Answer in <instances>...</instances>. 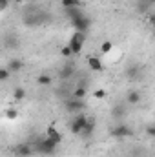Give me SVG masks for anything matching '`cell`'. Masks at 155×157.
Instances as JSON below:
<instances>
[{
  "mask_svg": "<svg viewBox=\"0 0 155 157\" xmlns=\"http://www.w3.org/2000/svg\"><path fill=\"white\" fill-rule=\"evenodd\" d=\"M68 15H70V18H71V24H73V28L77 29V31H82V33H86L88 29H89V18L78 9V7H73V9H68Z\"/></svg>",
  "mask_w": 155,
  "mask_h": 157,
  "instance_id": "obj_1",
  "label": "cell"
},
{
  "mask_svg": "<svg viewBox=\"0 0 155 157\" xmlns=\"http://www.w3.org/2000/svg\"><path fill=\"white\" fill-rule=\"evenodd\" d=\"M84 44H86V35H84L82 31H75V33L71 35V39H70V44H68V46L71 48L73 55H78V53L82 51Z\"/></svg>",
  "mask_w": 155,
  "mask_h": 157,
  "instance_id": "obj_2",
  "label": "cell"
},
{
  "mask_svg": "<svg viewBox=\"0 0 155 157\" xmlns=\"http://www.w3.org/2000/svg\"><path fill=\"white\" fill-rule=\"evenodd\" d=\"M46 13L44 11H40V9H29V13L24 17V22L26 24H29V26H37V24H42V22H46Z\"/></svg>",
  "mask_w": 155,
  "mask_h": 157,
  "instance_id": "obj_3",
  "label": "cell"
},
{
  "mask_svg": "<svg viewBox=\"0 0 155 157\" xmlns=\"http://www.w3.org/2000/svg\"><path fill=\"white\" fill-rule=\"evenodd\" d=\"M57 146H59V144H57L55 141L44 137L39 144H37V150H39V154H42V155H53V154L57 152Z\"/></svg>",
  "mask_w": 155,
  "mask_h": 157,
  "instance_id": "obj_4",
  "label": "cell"
},
{
  "mask_svg": "<svg viewBox=\"0 0 155 157\" xmlns=\"http://www.w3.org/2000/svg\"><path fill=\"white\" fill-rule=\"evenodd\" d=\"M86 122H88V117H86L84 113H77L75 117L71 119V122H70V130H71V133H75V135H82V130H84Z\"/></svg>",
  "mask_w": 155,
  "mask_h": 157,
  "instance_id": "obj_5",
  "label": "cell"
},
{
  "mask_svg": "<svg viewBox=\"0 0 155 157\" xmlns=\"http://www.w3.org/2000/svg\"><path fill=\"white\" fill-rule=\"evenodd\" d=\"M112 135L117 139H126V137H131L133 135V130L126 124H117L115 128L112 130Z\"/></svg>",
  "mask_w": 155,
  "mask_h": 157,
  "instance_id": "obj_6",
  "label": "cell"
},
{
  "mask_svg": "<svg viewBox=\"0 0 155 157\" xmlns=\"http://www.w3.org/2000/svg\"><path fill=\"white\" fill-rule=\"evenodd\" d=\"M13 154L17 157H29L33 154V146L31 144H28V143H22V144H17L15 148H13Z\"/></svg>",
  "mask_w": 155,
  "mask_h": 157,
  "instance_id": "obj_7",
  "label": "cell"
},
{
  "mask_svg": "<svg viewBox=\"0 0 155 157\" xmlns=\"http://www.w3.org/2000/svg\"><path fill=\"white\" fill-rule=\"evenodd\" d=\"M82 108H84V101H82V99L71 97L70 101H66V110H68L70 113H78Z\"/></svg>",
  "mask_w": 155,
  "mask_h": 157,
  "instance_id": "obj_8",
  "label": "cell"
},
{
  "mask_svg": "<svg viewBox=\"0 0 155 157\" xmlns=\"http://www.w3.org/2000/svg\"><path fill=\"white\" fill-rule=\"evenodd\" d=\"M88 68H89L91 71H102V70H104V64H102V60H100L99 57L89 55V57H88Z\"/></svg>",
  "mask_w": 155,
  "mask_h": 157,
  "instance_id": "obj_9",
  "label": "cell"
},
{
  "mask_svg": "<svg viewBox=\"0 0 155 157\" xmlns=\"http://www.w3.org/2000/svg\"><path fill=\"white\" fill-rule=\"evenodd\" d=\"M46 137H47V139H51V141H55L57 144H60V141H62V135H60V132H57L53 126H49V128H47V132H46Z\"/></svg>",
  "mask_w": 155,
  "mask_h": 157,
  "instance_id": "obj_10",
  "label": "cell"
},
{
  "mask_svg": "<svg viewBox=\"0 0 155 157\" xmlns=\"http://www.w3.org/2000/svg\"><path fill=\"white\" fill-rule=\"evenodd\" d=\"M73 71H75V68H73L71 64H66V66L59 71V77L60 78H71L73 77Z\"/></svg>",
  "mask_w": 155,
  "mask_h": 157,
  "instance_id": "obj_11",
  "label": "cell"
},
{
  "mask_svg": "<svg viewBox=\"0 0 155 157\" xmlns=\"http://www.w3.org/2000/svg\"><path fill=\"white\" fill-rule=\"evenodd\" d=\"M128 102L130 104H139L141 102V93L139 91H135V90H131V91H128Z\"/></svg>",
  "mask_w": 155,
  "mask_h": 157,
  "instance_id": "obj_12",
  "label": "cell"
},
{
  "mask_svg": "<svg viewBox=\"0 0 155 157\" xmlns=\"http://www.w3.org/2000/svg\"><path fill=\"white\" fill-rule=\"evenodd\" d=\"M93 130H95V121H93V119H88V122H86V126H84V130H82V135L89 137V135L93 133Z\"/></svg>",
  "mask_w": 155,
  "mask_h": 157,
  "instance_id": "obj_13",
  "label": "cell"
},
{
  "mask_svg": "<svg viewBox=\"0 0 155 157\" xmlns=\"http://www.w3.org/2000/svg\"><path fill=\"white\" fill-rule=\"evenodd\" d=\"M22 66H24V64H22L20 59H11L9 64H7V68H9L11 71H18V70H22Z\"/></svg>",
  "mask_w": 155,
  "mask_h": 157,
  "instance_id": "obj_14",
  "label": "cell"
},
{
  "mask_svg": "<svg viewBox=\"0 0 155 157\" xmlns=\"http://www.w3.org/2000/svg\"><path fill=\"white\" fill-rule=\"evenodd\" d=\"M71 93H73L71 97H75V99H84L88 91H86V88H84V86H77V88H75V90H73Z\"/></svg>",
  "mask_w": 155,
  "mask_h": 157,
  "instance_id": "obj_15",
  "label": "cell"
},
{
  "mask_svg": "<svg viewBox=\"0 0 155 157\" xmlns=\"http://www.w3.org/2000/svg\"><path fill=\"white\" fill-rule=\"evenodd\" d=\"M51 75H47V73H42V75H39V78H37V82H39L40 86H47V84H51Z\"/></svg>",
  "mask_w": 155,
  "mask_h": 157,
  "instance_id": "obj_16",
  "label": "cell"
},
{
  "mask_svg": "<svg viewBox=\"0 0 155 157\" xmlns=\"http://www.w3.org/2000/svg\"><path fill=\"white\" fill-rule=\"evenodd\" d=\"M13 97H15V101L26 99V90H24V88H15V90H13Z\"/></svg>",
  "mask_w": 155,
  "mask_h": 157,
  "instance_id": "obj_17",
  "label": "cell"
},
{
  "mask_svg": "<svg viewBox=\"0 0 155 157\" xmlns=\"http://www.w3.org/2000/svg\"><path fill=\"white\" fill-rule=\"evenodd\" d=\"M62 6L66 9H73V7H78L80 6V0H62Z\"/></svg>",
  "mask_w": 155,
  "mask_h": 157,
  "instance_id": "obj_18",
  "label": "cell"
},
{
  "mask_svg": "<svg viewBox=\"0 0 155 157\" xmlns=\"http://www.w3.org/2000/svg\"><path fill=\"white\" fill-rule=\"evenodd\" d=\"M112 49H113V44H112L110 40H104V42L100 44V51H102V53H110Z\"/></svg>",
  "mask_w": 155,
  "mask_h": 157,
  "instance_id": "obj_19",
  "label": "cell"
},
{
  "mask_svg": "<svg viewBox=\"0 0 155 157\" xmlns=\"http://www.w3.org/2000/svg\"><path fill=\"white\" fill-rule=\"evenodd\" d=\"M9 73H11V70H9L7 66H4V68L0 70V80H4V82H6V80L9 78Z\"/></svg>",
  "mask_w": 155,
  "mask_h": 157,
  "instance_id": "obj_20",
  "label": "cell"
},
{
  "mask_svg": "<svg viewBox=\"0 0 155 157\" xmlns=\"http://www.w3.org/2000/svg\"><path fill=\"white\" fill-rule=\"evenodd\" d=\"M60 55H62L64 59H70V57H73V51H71L70 46H64V48L60 49Z\"/></svg>",
  "mask_w": 155,
  "mask_h": 157,
  "instance_id": "obj_21",
  "label": "cell"
},
{
  "mask_svg": "<svg viewBox=\"0 0 155 157\" xmlns=\"http://www.w3.org/2000/svg\"><path fill=\"white\" fill-rule=\"evenodd\" d=\"M93 97H95V99H104V97H106V90H102V88L95 90V91H93Z\"/></svg>",
  "mask_w": 155,
  "mask_h": 157,
  "instance_id": "obj_22",
  "label": "cell"
},
{
  "mask_svg": "<svg viewBox=\"0 0 155 157\" xmlns=\"http://www.w3.org/2000/svg\"><path fill=\"white\" fill-rule=\"evenodd\" d=\"M6 117L7 119H17L18 117V112H17V110H7V112H6Z\"/></svg>",
  "mask_w": 155,
  "mask_h": 157,
  "instance_id": "obj_23",
  "label": "cell"
},
{
  "mask_svg": "<svg viewBox=\"0 0 155 157\" xmlns=\"http://www.w3.org/2000/svg\"><path fill=\"white\" fill-rule=\"evenodd\" d=\"M137 71H139V68H135V66H133V68H128V75H130V77H137Z\"/></svg>",
  "mask_w": 155,
  "mask_h": 157,
  "instance_id": "obj_24",
  "label": "cell"
},
{
  "mask_svg": "<svg viewBox=\"0 0 155 157\" xmlns=\"http://www.w3.org/2000/svg\"><path fill=\"white\" fill-rule=\"evenodd\" d=\"M146 135L148 137H155V126H148L146 128Z\"/></svg>",
  "mask_w": 155,
  "mask_h": 157,
  "instance_id": "obj_25",
  "label": "cell"
},
{
  "mask_svg": "<svg viewBox=\"0 0 155 157\" xmlns=\"http://www.w3.org/2000/svg\"><path fill=\"white\" fill-rule=\"evenodd\" d=\"M7 4H9V0H0V9H6Z\"/></svg>",
  "mask_w": 155,
  "mask_h": 157,
  "instance_id": "obj_26",
  "label": "cell"
},
{
  "mask_svg": "<svg viewBox=\"0 0 155 157\" xmlns=\"http://www.w3.org/2000/svg\"><path fill=\"white\" fill-rule=\"evenodd\" d=\"M148 20H150V24H152V26H155V15H150V17H148Z\"/></svg>",
  "mask_w": 155,
  "mask_h": 157,
  "instance_id": "obj_27",
  "label": "cell"
},
{
  "mask_svg": "<svg viewBox=\"0 0 155 157\" xmlns=\"http://www.w3.org/2000/svg\"><path fill=\"white\" fill-rule=\"evenodd\" d=\"M146 2H148V4H150V6H152V4H155V0H146Z\"/></svg>",
  "mask_w": 155,
  "mask_h": 157,
  "instance_id": "obj_28",
  "label": "cell"
},
{
  "mask_svg": "<svg viewBox=\"0 0 155 157\" xmlns=\"http://www.w3.org/2000/svg\"><path fill=\"white\" fill-rule=\"evenodd\" d=\"M15 2H17V4H22V2H24V0H15Z\"/></svg>",
  "mask_w": 155,
  "mask_h": 157,
  "instance_id": "obj_29",
  "label": "cell"
}]
</instances>
